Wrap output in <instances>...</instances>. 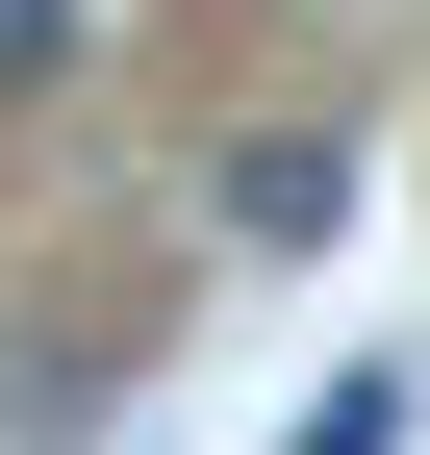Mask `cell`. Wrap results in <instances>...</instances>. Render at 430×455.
Segmentation results:
<instances>
[{"label":"cell","instance_id":"obj_1","mask_svg":"<svg viewBox=\"0 0 430 455\" xmlns=\"http://www.w3.org/2000/svg\"><path fill=\"white\" fill-rule=\"evenodd\" d=\"M330 203H354V152H330V127H253V152H228V228H253V253H304Z\"/></svg>","mask_w":430,"mask_h":455},{"label":"cell","instance_id":"obj_2","mask_svg":"<svg viewBox=\"0 0 430 455\" xmlns=\"http://www.w3.org/2000/svg\"><path fill=\"white\" fill-rule=\"evenodd\" d=\"M76 76V0H0V101H51Z\"/></svg>","mask_w":430,"mask_h":455}]
</instances>
